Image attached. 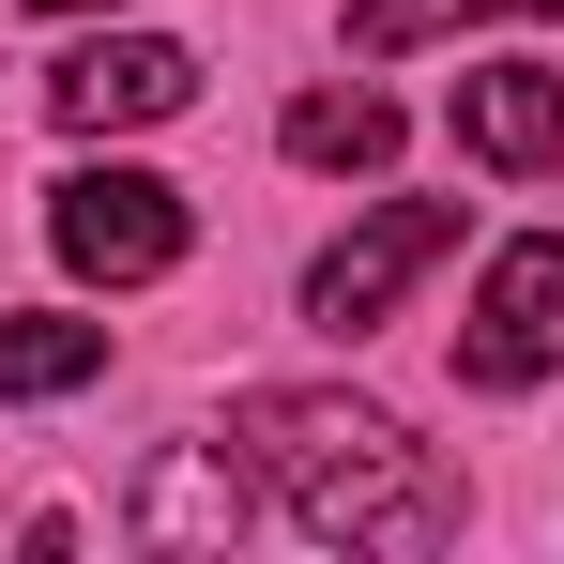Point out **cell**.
<instances>
[{
    "mask_svg": "<svg viewBox=\"0 0 564 564\" xmlns=\"http://www.w3.org/2000/svg\"><path fill=\"white\" fill-rule=\"evenodd\" d=\"M458 15H564V0H458Z\"/></svg>",
    "mask_w": 564,
    "mask_h": 564,
    "instance_id": "30bf717a",
    "label": "cell"
},
{
    "mask_svg": "<svg viewBox=\"0 0 564 564\" xmlns=\"http://www.w3.org/2000/svg\"><path fill=\"white\" fill-rule=\"evenodd\" d=\"M107 367V321H0V397H77Z\"/></svg>",
    "mask_w": 564,
    "mask_h": 564,
    "instance_id": "9c48e42d",
    "label": "cell"
},
{
    "mask_svg": "<svg viewBox=\"0 0 564 564\" xmlns=\"http://www.w3.org/2000/svg\"><path fill=\"white\" fill-rule=\"evenodd\" d=\"M46 15H107V0H46Z\"/></svg>",
    "mask_w": 564,
    "mask_h": 564,
    "instance_id": "8fae6325",
    "label": "cell"
},
{
    "mask_svg": "<svg viewBox=\"0 0 564 564\" xmlns=\"http://www.w3.org/2000/svg\"><path fill=\"white\" fill-rule=\"evenodd\" d=\"M46 245L93 290H153L198 245V214H184V184H153V169H77V184L46 198Z\"/></svg>",
    "mask_w": 564,
    "mask_h": 564,
    "instance_id": "7a4b0ae2",
    "label": "cell"
},
{
    "mask_svg": "<svg viewBox=\"0 0 564 564\" xmlns=\"http://www.w3.org/2000/svg\"><path fill=\"white\" fill-rule=\"evenodd\" d=\"M46 107H62L77 138H122V122H169V107H198V62L169 46V31H122V46H77V62L46 77Z\"/></svg>",
    "mask_w": 564,
    "mask_h": 564,
    "instance_id": "5b68a950",
    "label": "cell"
},
{
    "mask_svg": "<svg viewBox=\"0 0 564 564\" xmlns=\"http://www.w3.org/2000/svg\"><path fill=\"white\" fill-rule=\"evenodd\" d=\"M550 367H564V245L534 229V245H503L488 290H473L458 381H473V397H519V381H550Z\"/></svg>",
    "mask_w": 564,
    "mask_h": 564,
    "instance_id": "3957f363",
    "label": "cell"
},
{
    "mask_svg": "<svg viewBox=\"0 0 564 564\" xmlns=\"http://www.w3.org/2000/svg\"><path fill=\"white\" fill-rule=\"evenodd\" d=\"M138 534H153V550H229V534H245V473L153 458V473H138Z\"/></svg>",
    "mask_w": 564,
    "mask_h": 564,
    "instance_id": "52a82bcc",
    "label": "cell"
},
{
    "mask_svg": "<svg viewBox=\"0 0 564 564\" xmlns=\"http://www.w3.org/2000/svg\"><path fill=\"white\" fill-rule=\"evenodd\" d=\"M458 138H473V169L550 184V169H564V77H550V62H473V77H458Z\"/></svg>",
    "mask_w": 564,
    "mask_h": 564,
    "instance_id": "8992f818",
    "label": "cell"
},
{
    "mask_svg": "<svg viewBox=\"0 0 564 564\" xmlns=\"http://www.w3.org/2000/svg\"><path fill=\"white\" fill-rule=\"evenodd\" d=\"M245 443L275 458L290 519L321 534V550H443L458 534V488L427 473V443L397 427V412H367V397H245Z\"/></svg>",
    "mask_w": 564,
    "mask_h": 564,
    "instance_id": "6da1fadb",
    "label": "cell"
},
{
    "mask_svg": "<svg viewBox=\"0 0 564 564\" xmlns=\"http://www.w3.org/2000/svg\"><path fill=\"white\" fill-rule=\"evenodd\" d=\"M458 229H473L458 198H381V214L351 229V245H321V260H305V321H336V336H367V321H381V305H397L412 275H427V260H443Z\"/></svg>",
    "mask_w": 564,
    "mask_h": 564,
    "instance_id": "277c9868",
    "label": "cell"
},
{
    "mask_svg": "<svg viewBox=\"0 0 564 564\" xmlns=\"http://www.w3.org/2000/svg\"><path fill=\"white\" fill-rule=\"evenodd\" d=\"M275 138H290V169H381V153H397V107L381 93H305Z\"/></svg>",
    "mask_w": 564,
    "mask_h": 564,
    "instance_id": "ba28073f",
    "label": "cell"
}]
</instances>
